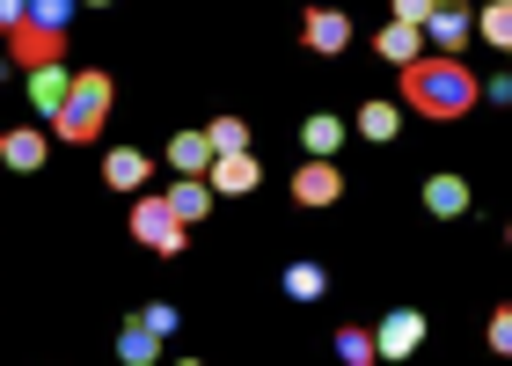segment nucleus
Instances as JSON below:
<instances>
[{
	"instance_id": "20e7f679",
	"label": "nucleus",
	"mask_w": 512,
	"mask_h": 366,
	"mask_svg": "<svg viewBox=\"0 0 512 366\" xmlns=\"http://www.w3.org/2000/svg\"><path fill=\"white\" fill-rule=\"evenodd\" d=\"M293 198L308 205V213H322V205H337V198H344V169L330 162V154H308V162L293 169Z\"/></svg>"
},
{
	"instance_id": "2eb2a0df",
	"label": "nucleus",
	"mask_w": 512,
	"mask_h": 366,
	"mask_svg": "<svg viewBox=\"0 0 512 366\" xmlns=\"http://www.w3.org/2000/svg\"><path fill=\"white\" fill-rule=\"evenodd\" d=\"M161 345H169V337H161L154 323H125V337H118V359H125V366H154V359H161Z\"/></svg>"
},
{
	"instance_id": "4be33fe9",
	"label": "nucleus",
	"mask_w": 512,
	"mask_h": 366,
	"mask_svg": "<svg viewBox=\"0 0 512 366\" xmlns=\"http://www.w3.org/2000/svg\"><path fill=\"white\" fill-rule=\"evenodd\" d=\"M483 37L498 44V52H512V0H491V8H483V22H476Z\"/></svg>"
},
{
	"instance_id": "f03ea898",
	"label": "nucleus",
	"mask_w": 512,
	"mask_h": 366,
	"mask_svg": "<svg viewBox=\"0 0 512 366\" xmlns=\"http://www.w3.org/2000/svg\"><path fill=\"white\" fill-rule=\"evenodd\" d=\"M110 103H118V81H110L103 66H88V74H74V96H66V110L52 118V132H59L66 147H88V140L103 132Z\"/></svg>"
},
{
	"instance_id": "6e6552de",
	"label": "nucleus",
	"mask_w": 512,
	"mask_h": 366,
	"mask_svg": "<svg viewBox=\"0 0 512 366\" xmlns=\"http://www.w3.org/2000/svg\"><path fill=\"white\" fill-rule=\"evenodd\" d=\"M381 359H410L417 345H425V315H417V308H395V315H381Z\"/></svg>"
},
{
	"instance_id": "7ed1b4c3",
	"label": "nucleus",
	"mask_w": 512,
	"mask_h": 366,
	"mask_svg": "<svg viewBox=\"0 0 512 366\" xmlns=\"http://www.w3.org/2000/svg\"><path fill=\"white\" fill-rule=\"evenodd\" d=\"M183 227H191V220L176 213V198H169V191H161V198H147V191H139V198H132V235L147 242L154 257H183V242H191Z\"/></svg>"
},
{
	"instance_id": "f3484780",
	"label": "nucleus",
	"mask_w": 512,
	"mask_h": 366,
	"mask_svg": "<svg viewBox=\"0 0 512 366\" xmlns=\"http://www.w3.org/2000/svg\"><path fill=\"white\" fill-rule=\"evenodd\" d=\"M469 30L476 22L461 15V8H439L432 22H425V37H432V52H461V44H469Z\"/></svg>"
},
{
	"instance_id": "1a4fd4ad",
	"label": "nucleus",
	"mask_w": 512,
	"mask_h": 366,
	"mask_svg": "<svg viewBox=\"0 0 512 366\" xmlns=\"http://www.w3.org/2000/svg\"><path fill=\"white\" fill-rule=\"evenodd\" d=\"M300 37H308V52H344V44H352V15L344 8H308Z\"/></svg>"
},
{
	"instance_id": "423d86ee",
	"label": "nucleus",
	"mask_w": 512,
	"mask_h": 366,
	"mask_svg": "<svg viewBox=\"0 0 512 366\" xmlns=\"http://www.w3.org/2000/svg\"><path fill=\"white\" fill-rule=\"evenodd\" d=\"M205 183H213V191H220V198H249V191H256V183H264V169H256V154L242 147V154H220V162H213V169H205Z\"/></svg>"
},
{
	"instance_id": "bb28decb",
	"label": "nucleus",
	"mask_w": 512,
	"mask_h": 366,
	"mask_svg": "<svg viewBox=\"0 0 512 366\" xmlns=\"http://www.w3.org/2000/svg\"><path fill=\"white\" fill-rule=\"evenodd\" d=\"M0 22H8V30H15V22H30V0H0Z\"/></svg>"
},
{
	"instance_id": "c756f323",
	"label": "nucleus",
	"mask_w": 512,
	"mask_h": 366,
	"mask_svg": "<svg viewBox=\"0 0 512 366\" xmlns=\"http://www.w3.org/2000/svg\"><path fill=\"white\" fill-rule=\"evenodd\" d=\"M505 59H512V52H505Z\"/></svg>"
},
{
	"instance_id": "9d476101",
	"label": "nucleus",
	"mask_w": 512,
	"mask_h": 366,
	"mask_svg": "<svg viewBox=\"0 0 512 366\" xmlns=\"http://www.w3.org/2000/svg\"><path fill=\"white\" fill-rule=\"evenodd\" d=\"M425 22H388V30L374 37V52L388 59V66H417V59H425Z\"/></svg>"
},
{
	"instance_id": "f8f14e48",
	"label": "nucleus",
	"mask_w": 512,
	"mask_h": 366,
	"mask_svg": "<svg viewBox=\"0 0 512 366\" xmlns=\"http://www.w3.org/2000/svg\"><path fill=\"white\" fill-rule=\"evenodd\" d=\"M147 176H154V162H147L139 147H110V162H103V183H110V191L139 198V191H147Z\"/></svg>"
},
{
	"instance_id": "9b49d317",
	"label": "nucleus",
	"mask_w": 512,
	"mask_h": 366,
	"mask_svg": "<svg viewBox=\"0 0 512 366\" xmlns=\"http://www.w3.org/2000/svg\"><path fill=\"white\" fill-rule=\"evenodd\" d=\"M220 162V147H213V132H176V140H169V169L176 176H205V169H213Z\"/></svg>"
},
{
	"instance_id": "c85d7f7f",
	"label": "nucleus",
	"mask_w": 512,
	"mask_h": 366,
	"mask_svg": "<svg viewBox=\"0 0 512 366\" xmlns=\"http://www.w3.org/2000/svg\"><path fill=\"white\" fill-rule=\"evenodd\" d=\"M505 242H512V227H505Z\"/></svg>"
},
{
	"instance_id": "39448f33",
	"label": "nucleus",
	"mask_w": 512,
	"mask_h": 366,
	"mask_svg": "<svg viewBox=\"0 0 512 366\" xmlns=\"http://www.w3.org/2000/svg\"><path fill=\"white\" fill-rule=\"evenodd\" d=\"M8 59H15V66H59V59H66V30H44L37 15L15 22V30H8Z\"/></svg>"
},
{
	"instance_id": "6ab92c4d",
	"label": "nucleus",
	"mask_w": 512,
	"mask_h": 366,
	"mask_svg": "<svg viewBox=\"0 0 512 366\" xmlns=\"http://www.w3.org/2000/svg\"><path fill=\"white\" fill-rule=\"evenodd\" d=\"M300 147H308V154H337V147H344V118H330V110H315V118L300 125Z\"/></svg>"
},
{
	"instance_id": "a211bd4d",
	"label": "nucleus",
	"mask_w": 512,
	"mask_h": 366,
	"mask_svg": "<svg viewBox=\"0 0 512 366\" xmlns=\"http://www.w3.org/2000/svg\"><path fill=\"white\" fill-rule=\"evenodd\" d=\"M322 293H330V271H322L315 257L286 264V301H322Z\"/></svg>"
},
{
	"instance_id": "dca6fc26",
	"label": "nucleus",
	"mask_w": 512,
	"mask_h": 366,
	"mask_svg": "<svg viewBox=\"0 0 512 366\" xmlns=\"http://www.w3.org/2000/svg\"><path fill=\"white\" fill-rule=\"evenodd\" d=\"M359 132L366 140H395V132H403V103H388V96H374V103H359Z\"/></svg>"
},
{
	"instance_id": "0eeeda50",
	"label": "nucleus",
	"mask_w": 512,
	"mask_h": 366,
	"mask_svg": "<svg viewBox=\"0 0 512 366\" xmlns=\"http://www.w3.org/2000/svg\"><path fill=\"white\" fill-rule=\"evenodd\" d=\"M469 205H476V191H469V183H461L454 169L425 176V213H432V220H461V213H469Z\"/></svg>"
},
{
	"instance_id": "cd10ccee",
	"label": "nucleus",
	"mask_w": 512,
	"mask_h": 366,
	"mask_svg": "<svg viewBox=\"0 0 512 366\" xmlns=\"http://www.w3.org/2000/svg\"><path fill=\"white\" fill-rule=\"evenodd\" d=\"M81 8H110V0H81Z\"/></svg>"
},
{
	"instance_id": "aec40b11",
	"label": "nucleus",
	"mask_w": 512,
	"mask_h": 366,
	"mask_svg": "<svg viewBox=\"0 0 512 366\" xmlns=\"http://www.w3.org/2000/svg\"><path fill=\"white\" fill-rule=\"evenodd\" d=\"M169 198H176V213H183V220H205V205H213V183H205V176H176V183H169Z\"/></svg>"
},
{
	"instance_id": "412c9836",
	"label": "nucleus",
	"mask_w": 512,
	"mask_h": 366,
	"mask_svg": "<svg viewBox=\"0 0 512 366\" xmlns=\"http://www.w3.org/2000/svg\"><path fill=\"white\" fill-rule=\"evenodd\" d=\"M337 359L344 366H374L381 359V330H337Z\"/></svg>"
},
{
	"instance_id": "b1692460",
	"label": "nucleus",
	"mask_w": 512,
	"mask_h": 366,
	"mask_svg": "<svg viewBox=\"0 0 512 366\" xmlns=\"http://www.w3.org/2000/svg\"><path fill=\"white\" fill-rule=\"evenodd\" d=\"M74 8H81V0H30V15L44 22V30H66V22H74Z\"/></svg>"
},
{
	"instance_id": "a878e982",
	"label": "nucleus",
	"mask_w": 512,
	"mask_h": 366,
	"mask_svg": "<svg viewBox=\"0 0 512 366\" xmlns=\"http://www.w3.org/2000/svg\"><path fill=\"white\" fill-rule=\"evenodd\" d=\"M447 0H395V22H432Z\"/></svg>"
},
{
	"instance_id": "5701e85b",
	"label": "nucleus",
	"mask_w": 512,
	"mask_h": 366,
	"mask_svg": "<svg viewBox=\"0 0 512 366\" xmlns=\"http://www.w3.org/2000/svg\"><path fill=\"white\" fill-rule=\"evenodd\" d=\"M205 132H213V147H220V154H242V147H249V125H242V118H213Z\"/></svg>"
},
{
	"instance_id": "f257e3e1",
	"label": "nucleus",
	"mask_w": 512,
	"mask_h": 366,
	"mask_svg": "<svg viewBox=\"0 0 512 366\" xmlns=\"http://www.w3.org/2000/svg\"><path fill=\"white\" fill-rule=\"evenodd\" d=\"M403 103L417 118H432V125H454V118H469L483 103V81L469 74L461 52H425L417 66H403Z\"/></svg>"
},
{
	"instance_id": "393cba45",
	"label": "nucleus",
	"mask_w": 512,
	"mask_h": 366,
	"mask_svg": "<svg viewBox=\"0 0 512 366\" xmlns=\"http://www.w3.org/2000/svg\"><path fill=\"white\" fill-rule=\"evenodd\" d=\"M483 337H491V352H498V359H512V308H491Z\"/></svg>"
},
{
	"instance_id": "4468645a",
	"label": "nucleus",
	"mask_w": 512,
	"mask_h": 366,
	"mask_svg": "<svg viewBox=\"0 0 512 366\" xmlns=\"http://www.w3.org/2000/svg\"><path fill=\"white\" fill-rule=\"evenodd\" d=\"M44 154H52V140L30 132V125H15L8 140H0V162H8V169H44Z\"/></svg>"
},
{
	"instance_id": "ddd939ff",
	"label": "nucleus",
	"mask_w": 512,
	"mask_h": 366,
	"mask_svg": "<svg viewBox=\"0 0 512 366\" xmlns=\"http://www.w3.org/2000/svg\"><path fill=\"white\" fill-rule=\"evenodd\" d=\"M66 96H74V74H66V66H30V103L44 110V118H59Z\"/></svg>"
}]
</instances>
